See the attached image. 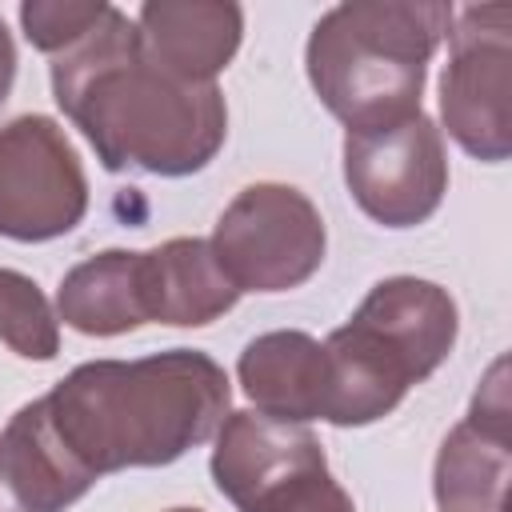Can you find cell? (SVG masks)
<instances>
[{"instance_id":"cell-11","label":"cell","mask_w":512,"mask_h":512,"mask_svg":"<svg viewBox=\"0 0 512 512\" xmlns=\"http://www.w3.org/2000/svg\"><path fill=\"white\" fill-rule=\"evenodd\" d=\"M236 376L256 404V412L288 420V424H308L328 416L332 400V368L328 352L320 340L308 332L284 328V332H264L244 344Z\"/></svg>"},{"instance_id":"cell-16","label":"cell","mask_w":512,"mask_h":512,"mask_svg":"<svg viewBox=\"0 0 512 512\" xmlns=\"http://www.w3.org/2000/svg\"><path fill=\"white\" fill-rule=\"evenodd\" d=\"M0 340L24 360H52L60 352V320L48 296L16 268H0Z\"/></svg>"},{"instance_id":"cell-9","label":"cell","mask_w":512,"mask_h":512,"mask_svg":"<svg viewBox=\"0 0 512 512\" xmlns=\"http://www.w3.org/2000/svg\"><path fill=\"white\" fill-rule=\"evenodd\" d=\"M508 364L496 360L472 396L468 416L448 432L432 488L444 512H508L512 428H508Z\"/></svg>"},{"instance_id":"cell-7","label":"cell","mask_w":512,"mask_h":512,"mask_svg":"<svg viewBox=\"0 0 512 512\" xmlns=\"http://www.w3.org/2000/svg\"><path fill=\"white\" fill-rule=\"evenodd\" d=\"M88 212V180L76 148L48 116H16L0 128V236L40 244L72 232Z\"/></svg>"},{"instance_id":"cell-18","label":"cell","mask_w":512,"mask_h":512,"mask_svg":"<svg viewBox=\"0 0 512 512\" xmlns=\"http://www.w3.org/2000/svg\"><path fill=\"white\" fill-rule=\"evenodd\" d=\"M240 512H356V504L332 480V472L324 464V468H308V472L284 476L280 484L264 488L252 504H244Z\"/></svg>"},{"instance_id":"cell-8","label":"cell","mask_w":512,"mask_h":512,"mask_svg":"<svg viewBox=\"0 0 512 512\" xmlns=\"http://www.w3.org/2000/svg\"><path fill=\"white\" fill-rule=\"evenodd\" d=\"M344 184L352 200L384 228L424 224L448 192V156L440 128L416 112L400 124L344 136Z\"/></svg>"},{"instance_id":"cell-4","label":"cell","mask_w":512,"mask_h":512,"mask_svg":"<svg viewBox=\"0 0 512 512\" xmlns=\"http://www.w3.org/2000/svg\"><path fill=\"white\" fill-rule=\"evenodd\" d=\"M456 300L420 276L372 284L352 320L324 340L332 368L328 424L360 428L388 416L412 384L428 380L456 344Z\"/></svg>"},{"instance_id":"cell-13","label":"cell","mask_w":512,"mask_h":512,"mask_svg":"<svg viewBox=\"0 0 512 512\" xmlns=\"http://www.w3.org/2000/svg\"><path fill=\"white\" fill-rule=\"evenodd\" d=\"M0 476L8 480L20 512H64L96 484V476L52 428L44 396L8 420L0 436Z\"/></svg>"},{"instance_id":"cell-12","label":"cell","mask_w":512,"mask_h":512,"mask_svg":"<svg viewBox=\"0 0 512 512\" xmlns=\"http://www.w3.org/2000/svg\"><path fill=\"white\" fill-rule=\"evenodd\" d=\"M148 56L180 80L212 84L240 48L244 12L208 0H148L136 12Z\"/></svg>"},{"instance_id":"cell-2","label":"cell","mask_w":512,"mask_h":512,"mask_svg":"<svg viewBox=\"0 0 512 512\" xmlns=\"http://www.w3.org/2000/svg\"><path fill=\"white\" fill-rule=\"evenodd\" d=\"M228 400L224 368L196 348L88 360L44 396L52 428L96 480L124 468H164L200 448L224 424Z\"/></svg>"},{"instance_id":"cell-19","label":"cell","mask_w":512,"mask_h":512,"mask_svg":"<svg viewBox=\"0 0 512 512\" xmlns=\"http://www.w3.org/2000/svg\"><path fill=\"white\" fill-rule=\"evenodd\" d=\"M12 80H16V44H12L8 28H4V16H0V104L8 100Z\"/></svg>"},{"instance_id":"cell-1","label":"cell","mask_w":512,"mask_h":512,"mask_svg":"<svg viewBox=\"0 0 512 512\" xmlns=\"http://www.w3.org/2000/svg\"><path fill=\"white\" fill-rule=\"evenodd\" d=\"M52 96L108 172L192 176L228 136L220 88L160 68L136 20L112 4L88 36L52 56Z\"/></svg>"},{"instance_id":"cell-20","label":"cell","mask_w":512,"mask_h":512,"mask_svg":"<svg viewBox=\"0 0 512 512\" xmlns=\"http://www.w3.org/2000/svg\"><path fill=\"white\" fill-rule=\"evenodd\" d=\"M172 512H200V508H172Z\"/></svg>"},{"instance_id":"cell-17","label":"cell","mask_w":512,"mask_h":512,"mask_svg":"<svg viewBox=\"0 0 512 512\" xmlns=\"http://www.w3.org/2000/svg\"><path fill=\"white\" fill-rule=\"evenodd\" d=\"M104 12H108L104 0H32L20 4V24L32 48L60 56L80 36H88Z\"/></svg>"},{"instance_id":"cell-5","label":"cell","mask_w":512,"mask_h":512,"mask_svg":"<svg viewBox=\"0 0 512 512\" xmlns=\"http://www.w3.org/2000/svg\"><path fill=\"white\" fill-rule=\"evenodd\" d=\"M212 256L236 292H288L324 264V220L292 184H248L220 212Z\"/></svg>"},{"instance_id":"cell-10","label":"cell","mask_w":512,"mask_h":512,"mask_svg":"<svg viewBox=\"0 0 512 512\" xmlns=\"http://www.w3.org/2000/svg\"><path fill=\"white\" fill-rule=\"evenodd\" d=\"M324 448L304 424H288L264 412H228L216 428L212 448V480L236 504H252L264 488L284 476L324 468Z\"/></svg>"},{"instance_id":"cell-14","label":"cell","mask_w":512,"mask_h":512,"mask_svg":"<svg viewBox=\"0 0 512 512\" xmlns=\"http://www.w3.org/2000/svg\"><path fill=\"white\" fill-rule=\"evenodd\" d=\"M140 284L148 320L176 328L212 324L240 300L212 256V244L200 236H176L152 252H140Z\"/></svg>"},{"instance_id":"cell-3","label":"cell","mask_w":512,"mask_h":512,"mask_svg":"<svg viewBox=\"0 0 512 512\" xmlns=\"http://www.w3.org/2000/svg\"><path fill=\"white\" fill-rule=\"evenodd\" d=\"M440 0H352L328 8L304 48L320 104L348 128L372 132L420 112L428 60L452 28Z\"/></svg>"},{"instance_id":"cell-6","label":"cell","mask_w":512,"mask_h":512,"mask_svg":"<svg viewBox=\"0 0 512 512\" xmlns=\"http://www.w3.org/2000/svg\"><path fill=\"white\" fill-rule=\"evenodd\" d=\"M448 136L476 160L500 164L512 152V4H468L448 28L440 76Z\"/></svg>"},{"instance_id":"cell-15","label":"cell","mask_w":512,"mask_h":512,"mask_svg":"<svg viewBox=\"0 0 512 512\" xmlns=\"http://www.w3.org/2000/svg\"><path fill=\"white\" fill-rule=\"evenodd\" d=\"M56 316L84 336H120L148 324L140 252L108 248L76 264L56 292Z\"/></svg>"}]
</instances>
